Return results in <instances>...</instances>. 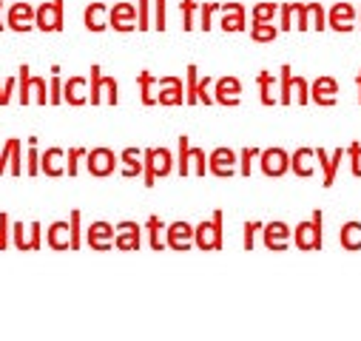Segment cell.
Segmentation results:
<instances>
[{"mask_svg": "<svg viewBox=\"0 0 361 341\" xmlns=\"http://www.w3.org/2000/svg\"><path fill=\"white\" fill-rule=\"evenodd\" d=\"M222 222H225L222 210H216L208 222L197 225L194 228V245L199 250H222V245H225V239H222Z\"/></svg>", "mask_w": 361, "mask_h": 341, "instance_id": "cell-1", "label": "cell"}, {"mask_svg": "<svg viewBox=\"0 0 361 341\" xmlns=\"http://www.w3.org/2000/svg\"><path fill=\"white\" fill-rule=\"evenodd\" d=\"M299 250H319L322 247V210H313L310 222H299L293 231Z\"/></svg>", "mask_w": 361, "mask_h": 341, "instance_id": "cell-2", "label": "cell"}, {"mask_svg": "<svg viewBox=\"0 0 361 341\" xmlns=\"http://www.w3.org/2000/svg\"><path fill=\"white\" fill-rule=\"evenodd\" d=\"M143 168H146V188H154L157 185V177H165L171 174V151L168 148H148L143 154Z\"/></svg>", "mask_w": 361, "mask_h": 341, "instance_id": "cell-3", "label": "cell"}, {"mask_svg": "<svg viewBox=\"0 0 361 341\" xmlns=\"http://www.w3.org/2000/svg\"><path fill=\"white\" fill-rule=\"evenodd\" d=\"M293 92H299V103L302 106H307V100H310V94H307V80L304 77H293V68L285 63L282 66V103L285 106H290L293 103Z\"/></svg>", "mask_w": 361, "mask_h": 341, "instance_id": "cell-4", "label": "cell"}, {"mask_svg": "<svg viewBox=\"0 0 361 341\" xmlns=\"http://www.w3.org/2000/svg\"><path fill=\"white\" fill-rule=\"evenodd\" d=\"M37 29L40 31H60L63 29V0H52L37 9Z\"/></svg>", "mask_w": 361, "mask_h": 341, "instance_id": "cell-5", "label": "cell"}, {"mask_svg": "<svg viewBox=\"0 0 361 341\" xmlns=\"http://www.w3.org/2000/svg\"><path fill=\"white\" fill-rule=\"evenodd\" d=\"M262 170L267 177H282L290 170V157L282 148H267L262 151Z\"/></svg>", "mask_w": 361, "mask_h": 341, "instance_id": "cell-6", "label": "cell"}, {"mask_svg": "<svg viewBox=\"0 0 361 341\" xmlns=\"http://www.w3.org/2000/svg\"><path fill=\"white\" fill-rule=\"evenodd\" d=\"M114 168H117L114 151H108V148L88 151V170H92L94 177H108V174H114Z\"/></svg>", "mask_w": 361, "mask_h": 341, "instance_id": "cell-7", "label": "cell"}, {"mask_svg": "<svg viewBox=\"0 0 361 341\" xmlns=\"http://www.w3.org/2000/svg\"><path fill=\"white\" fill-rule=\"evenodd\" d=\"M336 94H339V82L333 77H319L310 89V100L319 106H336Z\"/></svg>", "mask_w": 361, "mask_h": 341, "instance_id": "cell-8", "label": "cell"}, {"mask_svg": "<svg viewBox=\"0 0 361 341\" xmlns=\"http://www.w3.org/2000/svg\"><path fill=\"white\" fill-rule=\"evenodd\" d=\"M160 85H162V92H160L157 103H162V106H183L185 103V85L179 82V77H162Z\"/></svg>", "mask_w": 361, "mask_h": 341, "instance_id": "cell-9", "label": "cell"}, {"mask_svg": "<svg viewBox=\"0 0 361 341\" xmlns=\"http://www.w3.org/2000/svg\"><path fill=\"white\" fill-rule=\"evenodd\" d=\"M234 162H236V154L231 148H216L208 157V170L216 174V177H231L234 174Z\"/></svg>", "mask_w": 361, "mask_h": 341, "instance_id": "cell-10", "label": "cell"}, {"mask_svg": "<svg viewBox=\"0 0 361 341\" xmlns=\"http://www.w3.org/2000/svg\"><path fill=\"white\" fill-rule=\"evenodd\" d=\"M239 94H242V82L236 77H222L216 82V103L222 106H239Z\"/></svg>", "mask_w": 361, "mask_h": 341, "instance_id": "cell-11", "label": "cell"}, {"mask_svg": "<svg viewBox=\"0 0 361 341\" xmlns=\"http://www.w3.org/2000/svg\"><path fill=\"white\" fill-rule=\"evenodd\" d=\"M341 157H344V148H336L333 159L327 157V151H325V148H316V159L322 162V170H325V180H322V185H325V188H333V185H336V170H339Z\"/></svg>", "mask_w": 361, "mask_h": 341, "instance_id": "cell-12", "label": "cell"}, {"mask_svg": "<svg viewBox=\"0 0 361 341\" xmlns=\"http://www.w3.org/2000/svg\"><path fill=\"white\" fill-rule=\"evenodd\" d=\"M194 242V228L188 222H174L168 228V247L174 250H188Z\"/></svg>", "mask_w": 361, "mask_h": 341, "instance_id": "cell-13", "label": "cell"}, {"mask_svg": "<svg viewBox=\"0 0 361 341\" xmlns=\"http://www.w3.org/2000/svg\"><path fill=\"white\" fill-rule=\"evenodd\" d=\"M114 245L120 250H137L140 247V225L137 222H120L117 225V239Z\"/></svg>", "mask_w": 361, "mask_h": 341, "instance_id": "cell-14", "label": "cell"}, {"mask_svg": "<svg viewBox=\"0 0 361 341\" xmlns=\"http://www.w3.org/2000/svg\"><path fill=\"white\" fill-rule=\"evenodd\" d=\"M288 239H290V228L285 222H270L264 225V245L270 250H285L288 247Z\"/></svg>", "mask_w": 361, "mask_h": 341, "instance_id": "cell-15", "label": "cell"}, {"mask_svg": "<svg viewBox=\"0 0 361 341\" xmlns=\"http://www.w3.org/2000/svg\"><path fill=\"white\" fill-rule=\"evenodd\" d=\"M114 233H117V231H114L108 222H94L92 228H88V245H92L94 250H108Z\"/></svg>", "mask_w": 361, "mask_h": 341, "instance_id": "cell-16", "label": "cell"}, {"mask_svg": "<svg viewBox=\"0 0 361 341\" xmlns=\"http://www.w3.org/2000/svg\"><path fill=\"white\" fill-rule=\"evenodd\" d=\"M6 162H12V174L20 177V140H15V137L6 143L3 154H0V174L6 170Z\"/></svg>", "mask_w": 361, "mask_h": 341, "instance_id": "cell-17", "label": "cell"}, {"mask_svg": "<svg viewBox=\"0 0 361 341\" xmlns=\"http://www.w3.org/2000/svg\"><path fill=\"white\" fill-rule=\"evenodd\" d=\"M222 29H225V31H242V29H245V9H242L239 3H228V6H225Z\"/></svg>", "mask_w": 361, "mask_h": 341, "instance_id": "cell-18", "label": "cell"}, {"mask_svg": "<svg viewBox=\"0 0 361 341\" xmlns=\"http://www.w3.org/2000/svg\"><path fill=\"white\" fill-rule=\"evenodd\" d=\"M111 26L117 31H131L134 29V6L131 3H120L111 9Z\"/></svg>", "mask_w": 361, "mask_h": 341, "instance_id": "cell-19", "label": "cell"}, {"mask_svg": "<svg viewBox=\"0 0 361 341\" xmlns=\"http://www.w3.org/2000/svg\"><path fill=\"white\" fill-rule=\"evenodd\" d=\"M31 17H34L31 6L20 3V6H15L12 15H9V29H15V31H29V29H31Z\"/></svg>", "mask_w": 361, "mask_h": 341, "instance_id": "cell-20", "label": "cell"}, {"mask_svg": "<svg viewBox=\"0 0 361 341\" xmlns=\"http://www.w3.org/2000/svg\"><path fill=\"white\" fill-rule=\"evenodd\" d=\"M330 26H333L336 31H350V29H353V6H347V3L333 6V12H330Z\"/></svg>", "mask_w": 361, "mask_h": 341, "instance_id": "cell-21", "label": "cell"}, {"mask_svg": "<svg viewBox=\"0 0 361 341\" xmlns=\"http://www.w3.org/2000/svg\"><path fill=\"white\" fill-rule=\"evenodd\" d=\"M310 157H316V151H310V148H299V151L290 157V168H293V174H296V177H302V180H304V177H310V174H313V168L307 165V159H310Z\"/></svg>", "mask_w": 361, "mask_h": 341, "instance_id": "cell-22", "label": "cell"}, {"mask_svg": "<svg viewBox=\"0 0 361 341\" xmlns=\"http://www.w3.org/2000/svg\"><path fill=\"white\" fill-rule=\"evenodd\" d=\"M57 159H63V151L60 148H49L46 154H43V174H49V177H60L63 174V168L57 165Z\"/></svg>", "mask_w": 361, "mask_h": 341, "instance_id": "cell-23", "label": "cell"}, {"mask_svg": "<svg viewBox=\"0 0 361 341\" xmlns=\"http://www.w3.org/2000/svg\"><path fill=\"white\" fill-rule=\"evenodd\" d=\"M188 85H185V103L188 106H194V103H199V68L191 63L188 68Z\"/></svg>", "mask_w": 361, "mask_h": 341, "instance_id": "cell-24", "label": "cell"}, {"mask_svg": "<svg viewBox=\"0 0 361 341\" xmlns=\"http://www.w3.org/2000/svg\"><path fill=\"white\" fill-rule=\"evenodd\" d=\"M83 85H85V80H83V77H71V80L66 82V92H63V94H66V100H69L71 106H83V103L88 100V97H83V94H80V92H83Z\"/></svg>", "mask_w": 361, "mask_h": 341, "instance_id": "cell-25", "label": "cell"}, {"mask_svg": "<svg viewBox=\"0 0 361 341\" xmlns=\"http://www.w3.org/2000/svg\"><path fill=\"white\" fill-rule=\"evenodd\" d=\"M103 15H106V6H103V3L88 6V9H85V26L92 29V31H103V29H106V23H103Z\"/></svg>", "mask_w": 361, "mask_h": 341, "instance_id": "cell-26", "label": "cell"}, {"mask_svg": "<svg viewBox=\"0 0 361 341\" xmlns=\"http://www.w3.org/2000/svg\"><path fill=\"white\" fill-rule=\"evenodd\" d=\"M256 82H259V100H262V106H274L276 97L270 94V89H274V77H270L267 71H262V74L256 77Z\"/></svg>", "mask_w": 361, "mask_h": 341, "instance_id": "cell-27", "label": "cell"}, {"mask_svg": "<svg viewBox=\"0 0 361 341\" xmlns=\"http://www.w3.org/2000/svg\"><path fill=\"white\" fill-rule=\"evenodd\" d=\"M137 159H140V151H137V148H125V151H122V162H125L122 174H125V177H137V174H140L143 162H137Z\"/></svg>", "mask_w": 361, "mask_h": 341, "instance_id": "cell-28", "label": "cell"}, {"mask_svg": "<svg viewBox=\"0 0 361 341\" xmlns=\"http://www.w3.org/2000/svg\"><path fill=\"white\" fill-rule=\"evenodd\" d=\"M100 100H103V68L92 66V94H88V103L100 106Z\"/></svg>", "mask_w": 361, "mask_h": 341, "instance_id": "cell-29", "label": "cell"}, {"mask_svg": "<svg viewBox=\"0 0 361 341\" xmlns=\"http://www.w3.org/2000/svg\"><path fill=\"white\" fill-rule=\"evenodd\" d=\"M137 82H140V89H143V106H154V103H157V97L151 94V85L157 82V77H154V74H148V71H140Z\"/></svg>", "mask_w": 361, "mask_h": 341, "instance_id": "cell-30", "label": "cell"}, {"mask_svg": "<svg viewBox=\"0 0 361 341\" xmlns=\"http://www.w3.org/2000/svg\"><path fill=\"white\" fill-rule=\"evenodd\" d=\"M191 143H188V137H179V174L183 177H188L191 174Z\"/></svg>", "mask_w": 361, "mask_h": 341, "instance_id": "cell-31", "label": "cell"}, {"mask_svg": "<svg viewBox=\"0 0 361 341\" xmlns=\"http://www.w3.org/2000/svg\"><path fill=\"white\" fill-rule=\"evenodd\" d=\"M250 37H253L256 43H270V40L276 37V26H270V23H253Z\"/></svg>", "mask_w": 361, "mask_h": 341, "instance_id": "cell-32", "label": "cell"}, {"mask_svg": "<svg viewBox=\"0 0 361 341\" xmlns=\"http://www.w3.org/2000/svg\"><path fill=\"white\" fill-rule=\"evenodd\" d=\"M31 74H29V66H20V106H29L31 103Z\"/></svg>", "mask_w": 361, "mask_h": 341, "instance_id": "cell-33", "label": "cell"}, {"mask_svg": "<svg viewBox=\"0 0 361 341\" xmlns=\"http://www.w3.org/2000/svg\"><path fill=\"white\" fill-rule=\"evenodd\" d=\"M355 231H358L355 222H347V225L341 228V245H344L347 250H358V247H361V242L355 239Z\"/></svg>", "mask_w": 361, "mask_h": 341, "instance_id": "cell-34", "label": "cell"}, {"mask_svg": "<svg viewBox=\"0 0 361 341\" xmlns=\"http://www.w3.org/2000/svg\"><path fill=\"white\" fill-rule=\"evenodd\" d=\"M63 231H66V222H55V225L49 228V245H52L55 250H66V247H71L69 242H63V239H60V233H63Z\"/></svg>", "mask_w": 361, "mask_h": 341, "instance_id": "cell-35", "label": "cell"}, {"mask_svg": "<svg viewBox=\"0 0 361 341\" xmlns=\"http://www.w3.org/2000/svg\"><path fill=\"white\" fill-rule=\"evenodd\" d=\"M160 231H162V219H160V217H148V236H151V247H154V250H162Z\"/></svg>", "mask_w": 361, "mask_h": 341, "instance_id": "cell-36", "label": "cell"}, {"mask_svg": "<svg viewBox=\"0 0 361 341\" xmlns=\"http://www.w3.org/2000/svg\"><path fill=\"white\" fill-rule=\"evenodd\" d=\"M274 15H276V6H274V3H259V6L253 9V23H267Z\"/></svg>", "mask_w": 361, "mask_h": 341, "instance_id": "cell-37", "label": "cell"}, {"mask_svg": "<svg viewBox=\"0 0 361 341\" xmlns=\"http://www.w3.org/2000/svg\"><path fill=\"white\" fill-rule=\"evenodd\" d=\"M29 145L31 148H29V168L26 170H29L31 177H37L40 174V165H37L40 162V157H37V137H29Z\"/></svg>", "mask_w": 361, "mask_h": 341, "instance_id": "cell-38", "label": "cell"}, {"mask_svg": "<svg viewBox=\"0 0 361 341\" xmlns=\"http://www.w3.org/2000/svg\"><path fill=\"white\" fill-rule=\"evenodd\" d=\"M69 233H71V250H80V210H71Z\"/></svg>", "mask_w": 361, "mask_h": 341, "instance_id": "cell-39", "label": "cell"}, {"mask_svg": "<svg viewBox=\"0 0 361 341\" xmlns=\"http://www.w3.org/2000/svg\"><path fill=\"white\" fill-rule=\"evenodd\" d=\"M350 154V168H353V177H361V143H353L347 148Z\"/></svg>", "mask_w": 361, "mask_h": 341, "instance_id": "cell-40", "label": "cell"}, {"mask_svg": "<svg viewBox=\"0 0 361 341\" xmlns=\"http://www.w3.org/2000/svg\"><path fill=\"white\" fill-rule=\"evenodd\" d=\"M52 71H55V80L49 82V92H52V94H49V103L57 106V103H63V85H60V77H57L60 68H52Z\"/></svg>", "mask_w": 361, "mask_h": 341, "instance_id": "cell-41", "label": "cell"}, {"mask_svg": "<svg viewBox=\"0 0 361 341\" xmlns=\"http://www.w3.org/2000/svg\"><path fill=\"white\" fill-rule=\"evenodd\" d=\"M296 15H299V23H296V29H302V31H307L310 29V23H307V12H310V6H304V3H288Z\"/></svg>", "mask_w": 361, "mask_h": 341, "instance_id": "cell-42", "label": "cell"}, {"mask_svg": "<svg viewBox=\"0 0 361 341\" xmlns=\"http://www.w3.org/2000/svg\"><path fill=\"white\" fill-rule=\"evenodd\" d=\"M80 157H88V154H85L83 148H71V151H69V165H66V174H69V177H77V159H80Z\"/></svg>", "mask_w": 361, "mask_h": 341, "instance_id": "cell-43", "label": "cell"}, {"mask_svg": "<svg viewBox=\"0 0 361 341\" xmlns=\"http://www.w3.org/2000/svg\"><path fill=\"white\" fill-rule=\"evenodd\" d=\"M256 157H262L259 148H245L242 151V177H250V159H256Z\"/></svg>", "mask_w": 361, "mask_h": 341, "instance_id": "cell-44", "label": "cell"}, {"mask_svg": "<svg viewBox=\"0 0 361 341\" xmlns=\"http://www.w3.org/2000/svg\"><path fill=\"white\" fill-rule=\"evenodd\" d=\"M103 89L108 92V94H106V100H108L111 106H117V100H120V97H117V80H111V77H103Z\"/></svg>", "mask_w": 361, "mask_h": 341, "instance_id": "cell-45", "label": "cell"}, {"mask_svg": "<svg viewBox=\"0 0 361 341\" xmlns=\"http://www.w3.org/2000/svg\"><path fill=\"white\" fill-rule=\"evenodd\" d=\"M256 231H262L259 222H248V225H245V250H253V233H256Z\"/></svg>", "mask_w": 361, "mask_h": 341, "instance_id": "cell-46", "label": "cell"}, {"mask_svg": "<svg viewBox=\"0 0 361 341\" xmlns=\"http://www.w3.org/2000/svg\"><path fill=\"white\" fill-rule=\"evenodd\" d=\"M194 3H197V0H185V3H183V15H185V26H183V29H185V31L194 29V17H191V15H194Z\"/></svg>", "mask_w": 361, "mask_h": 341, "instance_id": "cell-47", "label": "cell"}, {"mask_svg": "<svg viewBox=\"0 0 361 341\" xmlns=\"http://www.w3.org/2000/svg\"><path fill=\"white\" fill-rule=\"evenodd\" d=\"M140 23H137V29H143V31H148L151 26H148V0H140Z\"/></svg>", "mask_w": 361, "mask_h": 341, "instance_id": "cell-48", "label": "cell"}, {"mask_svg": "<svg viewBox=\"0 0 361 341\" xmlns=\"http://www.w3.org/2000/svg\"><path fill=\"white\" fill-rule=\"evenodd\" d=\"M6 225H9V217H6V213H0V250L9 245L6 242Z\"/></svg>", "mask_w": 361, "mask_h": 341, "instance_id": "cell-49", "label": "cell"}, {"mask_svg": "<svg viewBox=\"0 0 361 341\" xmlns=\"http://www.w3.org/2000/svg\"><path fill=\"white\" fill-rule=\"evenodd\" d=\"M12 89H15V80H6V85H3V97H0V106H9V100H12Z\"/></svg>", "mask_w": 361, "mask_h": 341, "instance_id": "cell-50", "label": "cell"}, {"mask_svg": "<svg viewBox=\"0 0 361 341\" xmlns=\"http://www.w3.org/2000/svg\"><path fill=\"white\" fill-rule=\"evenodd\" d=\"M162 3H165V0H157V29L160 31L165 29V6Z\"/></svg>", "mask_w": 361, "mask_h": 341, "instance_id": "cell-51", "label": "cell"}, {"mask_svg": "<svg viewBox=\"0 0 361 341\" xmlns=\"http://www.w3.org/2000/svg\"><path fill=\"white\" fill-rule=\"evenodd\" d=\"M216 9V3H211V6H205V12H202V29H211V12Z\"/></svg>", "mask_w": 361, "mask_h": 341, "instance_id": "cell-52", "label": "cell"}, {"mask_svg": "<svg viewBox=\"0 0 361 341\" xmlns=\"http://www.w3.org/2000/svg\"><path fill=\"white\" fill-rule=\"evenodd\" d=\"M355 82H358V92H361V71H358V80ZM358 103H361V94H358Z\"/></svg>", "mask_w": 361, "mask_h": 341, "instance_id": "cell-53", "label": "cell"}, {"mask_svg": "<svg viewBox=\"0 0 361 341\" xmlns=\"http://www.w3.org/2000/svg\"><path fill=\"white\" fill-rule=\"evenodd\" d=\"M0 97H3V89H0Z\"/></svg>", "mask_w": 361, "mask_h": 341, "instance_id": "cell-54", "label": "cell"}, {"mask_svg": "<svg viewBox=\"0 0 361 341\" xmlns=\"http://www.w3.org/2000/svg\"><path fill=\"white\" fill-rule=\"evenodd\" d=\"M0 29H6V26H3V23H0Z\"/></svg>", "mask_w": 361, "mask_h": 341, "instance_id": "cell-55", "label": "cell"}]
</instances>
